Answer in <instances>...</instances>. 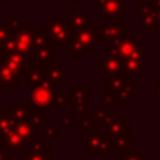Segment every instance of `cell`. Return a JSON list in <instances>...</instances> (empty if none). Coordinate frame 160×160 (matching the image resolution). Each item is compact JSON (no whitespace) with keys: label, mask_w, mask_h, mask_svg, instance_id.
I'll return each instance as SVG.
<instances>
[{"label":"cell","mask_w":160,"mask_h":160,"mask_svg":"<svg viewBox=\"0 0 160 160\" xmlns=\"http://www.w3.org/2000/svg\"><path fill=\"white\" fill-rule=\"evenodd\" d=\"M81 148L88 151L89 155H111V136L105 131H82L81 132Z\"/></svg>","instance_id":"1"},{"label":"cell","mask_w":160,"mask_h":160,"mask_svg":"<svg viewBox=\"0 0 160 160\" xmlns=\"http://www.w3.org/2000/svg\"><path fill=\"white\" fill-rule=\"evenodd\" d=\"M105 55L118 56L121 60L130 58H145V48L140 45L134 38L128 35L111 41L110 45L105 48Z\"/></svg>","instance_id":"2"},{"label":"cell","mask_w":160,"mask_h":160,"mask_svg":"<svg viewBox=\"0 0 160 160\" xmlns=\"http://www.w3.org/2000/svg\"><path fill=\"white\" fill-rule=\"evenodd\" d=\"M49 40L52 42L55 48H65L71 36V30L64 19L50 18L46 24L42 25Z\"/></svg>","instance_id":"3"},{"label":"cell","mask_w":160,"mask_h":160,"mask_svg":"<svg viewBox=\"0 0 160 160\" xmlns=\"http://www.w3.org/2000/svg\"><path fill=\"white\" fill-rule=\"evenodd\" d=\"M55 94V86L51 84V81L45 76L44 80L31 88L30 92V104L32 108L36 109H46L52 104V98Z\"/></svg>","instance_id":"4"},{"label":"cell","mask_w":160,"mask_h":160,"mask_svg":"<svg viewBox=\"0 0 160 160\" xmlns=\"http://www.w3.org/2000/svg\"><path fill=\"white\" fill-rule=\"evenodd\" d=\"M129 35V25L124 24L122 20H106L100 24L96 29L98 41H115Z\"/></svg>","instance_id":"5"},{"label":"cell","mask_w":160,"mask_h":160,"mask_svg":"<svg viewBox=\"0 0 160 160\" xmlns=\"http://www.w3.org/2000/svg\"><path fill=\"white\" fill-rule=\"evenodd\" d=\"M15 36L16 41V52L26 59L32 51V39H34V29L30 24H21L20 28L11 32Z\"/></svg>","instance_id":"6"},{"label":"cell","mask_w":160,"mask_h":160,"mask_svg":"<svg viewBox=\"0 0 160 160\" xmlns=\"http://www.w3.org/2000/svg\"><path fill=\"white\" fill-rule=\"evenodd\" d=\"M139 29L140 30H159L158 10L150 1H139Z\"/></svg>","instance_id":"7"},{"label":"cell","mask_w":160,"mask_h":160,"mask_svg":"<svg viewBox=\"0 0 160 160\" xmlns=\"http://www.w3.org/2000/svg\"><path fill=\"white\" fill-rule=\"evenodd\" d=\"M70 115H81L88 110L89 104V88L88 86H71L70 88Z\"/></svg>","instance_id":"8"},{"label":"cell","mask_w":160,"mask_h":160,"mask_svg":"<svg viewBox=\"0 0 160 160\" xmlns=\"http://www.w3.org/2000/svg\"><path fill=\"white\" fill-rule=\"evenodd\" d=\"M99 18L105 20H122V0H105L99 6Z\"/></svg>","instance_id":"9"},{"label":"cell","mask_w":160,"mask_h":160,"mask_svg":"<svg viewBox=\"0 0 160 160\" xmlns=\"http://www.w3.org/2000/svg\"><path fill=\"white\" fill-rule=\"evenodd\" d=\"M45 76L51 81L55 88L66 86V65L65 64H48L45 69Z\"/></svg>","instance_id":"10"},{"label":"cell","mask_w":160,"mask_h":160,"mask_svg":"<svg viewBox=\"0 0 160 160\" xmlns=\"http://www.w3.org/2000/svg\"><path fill=\"white\" fill-rule=\"evenodd\" d=\"M105 132L110 136L116 135H129V122L124 120L122 115H112L108 119L105 126Z\"/></svg>","instance_id":"11"},{"label":"cell","mask_w":160,"mask_h":160,"mask_svg":"<svg viewBox=\"0 0 160 160\" xmlns=\"http://www.w3.org/2000/svg\"><path fill=\"white\" fill-rule=\"evenodd\" d=\"M65 20L70 30L79 29L89 24V14L84 11L82 6H72L70 11L65 14Z\"/></svg>","instance_id":"12"},{"label":"cell","mask_w":160,"mask_h":160,"mask_svg":"<svg viewBox=\"0 0 160 160\" xmlns=\"http://www.w3.org/2000/svg\"><path fill=\"white\" fill-rule=\"evenodd\" d=\"M55 59V46H46L41 50L31 52L26 59H25V65L30 64H39V65H48L54 62Z\"/></svg>","instance_id":"13"},{"label":"cell","mask_w":160,"mask_h":160,"mask_svg":"<svg viewBox=\"0 0 160 160\" xmlns=\"http://www.w3.org/2000/svg\"><path fill=\"white\" fill-rule=\"evenodd\" d=\"M100 70L99 74L102 76L114 75V74H122V64L121 59L112 55H105L99 60Z\"/></svg>","instance_id":"14"},{"label":"cell","mask_w":160,"mask_h":160,"mask_svg":"<svg viewBox=\"0 0 160 160\" xmlns=\"http://www.w3.org/2000/svg\"><path fill=\"white\" fill-rule=\"evenodd\" d=\"M64 49H65L66 54H70L71 59H81L84 56V54H92L95 51L94 45H86L71 36Z\"/></svg>","instance_id":"15"},{"label":"cell","mask_w":160,"mask_h":160,"mask_svg":"<svg viewBox=\"0 0 160 160\" xmlns=\"http://www.w3.org/2000/svg\"><path fill=\"white\" fill-rule=\"evenodd\" d=\"M21 75L10 69L2 60L0 61V86L2 88H18L20 86Z\"/></svg>","instance_id":"16"},{"label":"cell","mask_w":160,"mask_h":160,"mask_svg":"<svg viewBox=\"0 0 160 160\" xmlns=\"http://www.w3.org/2000/svg\"><path fill=\"white\" fill-rule=\"evenodd\" d=\"M71 38L86 44V45H94L98 41L96 36V28L92 24H86L82 28L71 30Z\"/></svg>","instance_id":"17"},{"label":"cell","mask_w":160,"mask_h":160,"mask_svg":"<svg viewBox=\"0 0 160 160\" xmlns=\"http://www.w3.org/2000/svg\"><path fill=\"white\" fill-rule=\"evenodd\" d=\"M122 74L126 76L130 75H145V58H130L122 59Z\"/></svg>","instance_id":"18"},{"label":"cell","mask_w":160,"mask_h":160,"mask_svg":"<svg viewBox=\"0 0 160 160\" xmlns=\"http://www.w3.org/2000/svg\"><path fill=\"white\" fill-rule=\"evenodd\" d=\"M24 78H25V86L26 88H32V86L39 85L45 78L44 65L30 64V68L25 70Z\"/></svg>","instance_id":"19"},{"label":"cell","mask_w":160,"mask_h":160,"mask_svg":"<svg viewBox=\"0 0 160 160\" xmlns=\"http://www.w3.org/2000/svg\"><path fill=\"white\" fill-rule=\"evenodd\" d=\"M15 131L21 136V139L25 141V144H30L34 140H36L38 132H36V128H34L28 120L24 121H16L15 122Z\"/></svg>","instance_id":"20"},{"label":"cell","mask_w":160,"mask_h":160,"mask_svg":"<svg viewBox=\"0 0 160 160\" xmlns=\"http://www.w3.org/2000/svg\"><path fill=\"white\" fill-rule=\"evenodd\" d=\"M31 110V104H16V102H10L8 105V112L10 118L16 122V121H24L28 120L29 114Z\"/></svg>","instance_id":"21"},{"label":"cell","mask_w":160,"mask_h":160,"mask_svg":"<svg viewBox=\"0 0 160 160\" xmlns=\"http://www.w3.org/2000/svg\"><path fill=\"white\" fill-rule=\"evenodd\" d=\"M1 146L4 150H25L26 144L14 129L2 138Z\"/></svg>","instance_id":"22"},{"label":"cell","mask_w":160,"mask_h":160,"mask_svg":"<svg viewBox=\"0 0 160 160\" xmlns=\"http://www.w3.org/2000/svg\"><path fill=\"white\" fill-rule=\"evenodd\" d=\"M129 81V76L124 74H114V75H106L105 76V90L112 94L119 92L125 84Z\"/></svg>","instance_id":"23"},{"label":"cell","mask_w":160,"mask_h":160,"mask_svg":"<svg viewBox=\"0 0 160 160\" xmlns=\"http://www.w3.org/2000/svg\"><path fill=\"white\" fill-rule=\"evenodd\" d=\"M2 61L14 71H16L18 74H20L21 76H24L25 70H26V65H25V59L22 55H20L19 52H14V54H9V55H4Z\"/></svg>","instance_id":"24"},{"label":"cell","mask_w":160,"mask_h":160,"mask_svg":"<svg viewBox=\"0 0 160 160\" xmlns=\"http://www.w3.org/2000/svg\"><path fill=\"white\" fill-rule=\"evenodd\" d=\"M112 96H114V105H126L129 100L134 98V81L129 80L125 84V86L119 92L112 94Z\"/></svg>","instance_id":"25"},{"label":"cell","mask_w":160,"mask_h":160,"mask_svg":"<svg viewBox=\"0 0 160 160\" xmlns=\"http://www.w3.org/2000/svg\"><path fill=\"white\" fill-rule=\"evenodd\" d=\"M134 142V138H130L129 135H116L111 136V148L115 150L116 155L121 156L122 152Z\"/></svg>","instance_id":"26"},{"label":"cell","mask_w":160,"mask_h":160,"mask_svg":"<svg viewBox=\"0 0 160 160\" xmlns=\"http://www.w3.org/2000/svg\"><path fill=\"white\" fill-rule=\"evenodd\" d=\"M49 154V145L42 141V138H38L25 148V156L29 155H44Z\"/></svg>","instance_id":"27"},{"label":"cell","mask_w":160,"mask_h":160,"mask_svg":"<svg viewBox=\"0 0 160 160\" xmlns=\"http://www.w3.org/2000/svg\"><path fill=\"white\" fill-rule=\"evenodd\" d=\"M15 129V121L10 118L8 109H0V138L2 139L8 132Z\"/></svg>","instance_id":"28"},{"label":"cell","mask_w":160,"mask_h":160,"mask_svg":"<svg viewBox=\"0 0 160 160\" xmlns=\"http://www.w3.org/2000/svg\"><path fill=\"white\" fill-rule=\"evenodd\" d=\"M50 44V40L45 32V30L41 28V29H34V39H32V51H38V50H41L46 46H49Z\"/></svg>","instance_id":"29"},{"label":"cell","mask_w":160,"mask_h":160,"mask_svg":"<svg viewBox=\"0 0 160 160\" xmlns=\"http://www.w3.org/2000/svg\"><path fill=\"white\" fill-rule=\"evenodd\" d=\"M48 120H49V116L42 112V109H36V108H32V106H31V110H30L28 121H29L34 128L38 129V128L42 126L45 122H48Z\"/></svg>","instance_id":"30"},{"label":"cell","mask_w":160,"mask_h":160,"mask_svg":"<svg viewBox=\"0 0 160 160\" xmlns=\"http://www.w3.org/2000/svg\"><path fill=\"white\" fill-rule=\"evenodd\" d=\"M95 121L99 124V126L104 128L108 119L111 116V105H105V104H100L99 109L92 114Z\"/></svg>","instance_id":"31"},{"label":"cell","mask_w":160,"mask_h":160,"mask_svg":"<svg viewBox=\"0 0 160 160\" xmlns=\"http://www.w3.org/2000/svg\"><path fill=\"white\" fill-rule=\"evenodd\" d=\"M42 139H59L60 138V128L55 125L54 120H48L46 126L42 130Z\"/></svg>","instance_id":"32"},{"label":"cell","mask_w":160,"mask_h":160,"mask_svg":"<svg viewBox=\"0 0 160 160\" xmlns=\"http://www.w3.org/2000/svg\"><path fill=\"white\" fill-rule=\"evenodd\" d=\"M51 105L54 106L55 110H64V109H66L68 105H70V98H68V95L64 92H56L55 91Z\"/></svg>","instance_id":"33"},{"label":"cell","mask_w":160,"mask_h":160,"mask_svg":"<svg viewBox=\"0 0 160 160\" xmlns=\"http://www.w3.org/2000/svg\"><path fill=\"white\" fill-rule=\"evenodd\" d=\"M81 130L82 131H94L95 130V119L88 110L81 114Z\"/></svg>","instance_id":"34"},{"label":"cell","mask_w":160,"mask_h":160,"mask_svg":"<svg viewBox=\"0 0 160 160\" xmlns=\"http://www.w3.org/2000/svg\"><path fill=\"white\" fill-rule=\"evenodd\" d=\"M2 52L4 55H9V54H14L16 52V41H15V36L14 34L10 32V36L8 38V40L4 42L2 45Z\"/></svg>","instance_id":"35"},{"label":"cell","mask_w":160,"mask_h":160,"mask_svg":"<svg viewBox=\"0 0 160 160\" xmlns=\"http://www.w3.org/2000/svg\"><path fill=\"white\" fill-rule=\"evenodd\" d=\"M128 151L121 155V160H145V155L139 149H126Z\"/></svg>","instance_id":"36"},{"label":"cell","mask_w":160,"mask_h":160,"mask_svg":"<svg viewBox=\"0 0 160 160\" xmlns=\"http://www.w3.org/2000/svg\"><path fill=\"white\" fill-rule=\"evenodd\" d=\"M59 121H60L62 128H75V126H80L81 128V120L75 121V120H72L71 115H60L59 116Z\"/></svg>","instance_id":"37"},{"label":"cell","mask_w":160,"mask_h":160,"mask_svg":"<svg viewBox=\"0 0 160 160\" xmlns=\"http://www.w3.org/2000/svg\"><path fill=\"white\" fill-rule=\"evenodd\" d=\"M99 104H105V105H114V96L109 91H101L99 94Z\"/></svg>","instance_id":"38"},{"label":"cell","mask_w":160,"mask_h":160,"mask_svg":"<svg viewBox=\"0 0 160 160\" xmlns=\"http://www.w3.org/2000/svg\"><path fill=\"white\" fill-rule=\"evenodd\" d=\"M10 36V29L8 24H0V48H2L4 42Z\"/></svg>","instance_id":"39"},{"label":"cell","mask_w":160,"mask_h":160,"mask_svg":"<svg viewBox=\"0 0 160 160\" xmlns=\"http://www.w3.org/2000/svg\"><path fill=\"white\" fill-rule=\"evenodd\" d=\"M25 160H55L52 154H44V155H29L25 156Z\"/></svg>","instance_id":"40"},{"label":"cell","mask_w":160,"mask_h":160,"mask_svg":"<svg viewBox=\"0 0 160 160\" xmlns=\"http://www.w3.org/2000/svg\"><path fill=\"white\" fill-rule=\"evenodd\" d=\"M8 25H9L10 32H14V31H16V30L20 28L21 22H20V20H19V19H11V20L8 22Z\"/></svg>","instance_id":"41"},{"label":"cell","mask_w":160,"mask_h":160,"mask_svg":"<svg viewBox=\"0 0 160 160\" xmlns=\"http://www.w3.org/2000/svg\"><path fill=\"white\" fill-rule=\"evenodd\" d=\"M155 96H156V100L155 102L158 105H160V80L156 81V89H155Z\"/></svg>","instance_id":"42"},{"label":"cell","mask_w":160,"mask_h":160,"mask_svg":"<svg viewBox=\"0 0 160 160\" xmlns=\"http://www.w3.org/2000/svg\"><path fill=\"white\" fill-rule=\"evenodd\" d=\"M8 160H21V159H20V155L18 154H10L8 156Z\"/></svg>","instance_id":"43"},{"label":"cell","mask_w":160,"mask_h":160,"mask_svg":"<svg viewBox=\"0 0 160 160\" xmlns=\"http://www.w3.org/2000/svg\"><path fill=\"white\" fill-rule=\"evenodd\" d=\"M155 9H160V0H149Z\"/></svg>","instance_id":"44"},{"label":"cell","mask_w":160,"mask_h":160,"mask_svg":"<svg viewBox=\"0 0 160 160\" xmlns=\"http://www.w3.org/2000/svg\"><path fill=\"white\" fill-rule=\"evenodd\" d=\"M104 1H105V0H92V4H94L95 8H99Z\"/></svg>","instance_id":"45"},{"label":"cell","mask_w":160,"mask_h":160,"mask_svg":"<svg viewBox=\"0 0 160 160\" xmlns=\"http://www.w3.org/2000/svg\"><path fill=\"white\" fill-rule=\"evenodd\" d=\"M158 10V28L160 30V9H156Z\"/></svg>","instance_id":"46"},{"label":"cell","mask_w":160,"mask_h":160,"mask_svg":"<svg viewBox=\"0 0 160 160\" xmlns=\"http://www.w3.org/2000/svg\"><path fill=\"white\" fill-rule=\"evenodd\" d=\"M66 2H81L82 0H65Z\"/></svg>","instance_id":"47"},{"label":"cell","mask_w":160,"mask_h":160,"mask_svg":"<svg viewBox=\"0 0 160 160\" xmlns=\"http://www.w3.org/2000/svg\"><path fill=\"white\" fill-rule=\"evenodd\" d=\"M4 59V52H2V49L0 48V61Z\"/></svg>","instance_id":"48"},{"label":"cell","mask_w":160,"mask_h":160,"mask_svg":"<svg viewBox=\"0 0 160 160\" xmlns=\"http://www.w3.org/2000/svg\"><path fill=\"white\" fill-rule=\"evenodd\" d=\"M14 0H0V2H12Z\"/></svg>","instance_id":"49"},{"label":"cell","mask_w":160,"mask_h":160,"mask_svg":"<svg viewBox=\"0 0 160 160\" xmlns=\"http://www.w3.org/2000/svg\"><path fill=\"white\" fill-rule=\"evenodd\" d=\"M0 160H4V158H2V152H1V150H0Z\"/></svg>","instance_id":"50"},{"label":"cell","mask_w":160,"mask_h":160,"mask_svg":"<svg viewBox=\"0 0 160 160\" xmlns=\"http://www.w3.org/2000/svg\"><path fill=\"white\" fill-rule=\"evenodd\" d=\"M50 2H58V1H60V0H49Z\"/></svg>","instance_id":"51"},{"label":"cell","mask_w":160,"mask_h":160,"mask_svg":"<svg viewBox=\"0 0 160 160\" xmlns=\"http://www.w3.org/2000/svg\"><path fill=\"white\" fill-rule=\"evenodd\" d=\"M1 142H2V139H1V138H0V144H1Z\"/></svg>","instance_id":"52"}]
</instances>
